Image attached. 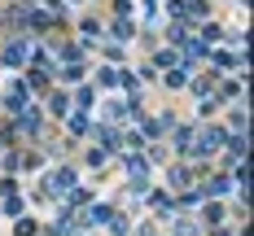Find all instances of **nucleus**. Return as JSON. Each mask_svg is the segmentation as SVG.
Masks as SVG:
<instances>
[{
  "mask_svg": "<svg viewBox=\"0 0 254 236\" xmlns=\"http://www.w3.org/2000/svg\"><path fill=\"white\" fill-rule=\"evenodd\" d=\"M219 144H228V136H224V127H206L202 136H193V153H215Z\"/></svg>",
  "mask_w": 254,
  "mask_h": 236,
  "instance_id": "1",
  "label": "nucleus"
},
{
  "mask_svg": "<svg viewBox=\"0 0 254 236\" xmlns=\"http://www.w3.org/2000/svg\"><path fill=\"white\" fill-rule=\"evenodd\" d=\"M4 61H9V66H22L26 61V40H9V44H4Z\"/></svg>",
  "mask_w": 254,
  "mask_h": 236,
  "instance_id": "2",
  "label": "nucleus"
},
{
  "mask_svg": "<svg viewBox=\"0 0 254 236\" xmlns=\"http://www.w3.org/2000/svg\"><path fill=\"white\" fill-rule=\"evenodd\" d=\"M44 188H53V192H66V188H75V171H57L53 180H44Z\"/></svg>",
  "mask_w": 254,
  "mask_h": 236,
  "instance_id": "3",
  "label": "nucleus"
},
{
  "mask_svg": "<svg viewBox=\"0 0 254 236\" xmlns=\"http://www.w3.org/2000/svg\"><path fill=\"white\" fill-rule=\"evenodd\" d=\"M193 136H197L193 127H180L176 131V149H180V153H193Z\"/></svg>",
  "mask_w": 254,
  "mask_h": 236,
  "instance_id": "4",
  "label": "nucleus"
},
{
  "mask_svg": "<svg viewBox=\"0 0 254 236\" xmlns=\"http://www.w3.org/2000/svg\"><path fill=\"white\" fill-rule=\"evenodd\" d=\"M228 188H232V180H224V175H215V180L206 184L202 192H210V197H224V192H228Z\"/></svg>",
  "mask_w": 254,
  "mask_h": 236,
  "instance_id": "5",
  "label": "nucleus"
},
{
  "mask_svg": "<svg viewBox=\"0 0 254 236\" xmlns=\"http://www.w3.org/2000/svg\"><path fill=\"white\" fill-rule=\"evenodd\" d=\"M189 83V66H176V70H167V88H184Z\"/></svg>",
  "mask_w": 254,
  "mask_h": 236,
  "instance_id": "6",
  "label": "nucleus"
},
{
  "mask_svg": "<svg viewBox=\"0 0 254 236\" xmlns=\"http://www.w3.org/2000/svg\"><path fill=\"white\" fill-rule=\"evenodd\" d=\"M127 171H131V175H136V180H140V175H145V171H149V162H145V157H127Z\"/></svg>",
  "mask_w": 254,
  "mask_h": 236,
  "instance_id": "7",
  "label": "nucleus"
},
{
  "mask_svg": "<svg viewBox=\"0 0 254 236\" xmlns=\"http://www.w3.org/2000/svg\"><path fill=\"white\" fill-rule=\"evenodd\" d=\"M189 180H193V175H189L184 166H176V171H171V184H176V188H189Z\"/></svg>",
  "mask_w": 254,
  "mask_h": 236,
  "instance_id": "8",
  "label": "nucleus"
},
{
  "mask_svg": "<svg viewBox=\"0 0 254 236\" xmlns=\"http://www.w3.org/2000/svg\"><path fill=\"white\" fill-rule=\"evenodd\" d=\"M228 123H232V131L241 136V131H246V109H232V118H228Z\"/></svg>",
  "mask_w": 254,
  "mask_h": 236,
  "instance_id": "9",
  "label": "nucleus"
},
{
  "mask_svg": "<svg viewBox=\"0 0 254 236\" xmlns=\"http://www.w3.org/2000/svg\"><path fill=\"white\" fill-rule=\"evenodd\" d=\"M110 214H114L110 206H97V210H92V223H110Z\"/></svg>",
  "mask_w": 254,
  "mask_h": 236,
  "instance_id": "10",
  "label": "nucleus"
},
{
  "mask_svg": "<svg viewBox=\"0 0 254 236\" xmlns=\"http://www.w3.org/2000/svg\"><path fill=\"white\" fill-rule=\"evenodd\" d=\"M219 219H224V210H219V206H206V223H210V228H215Z\"/></svg>",
  "mask_w": 254,
  "mask_h": 236,
  "instance_id": "11",
  "label": "nucleus"
},
{
  "mask_svg": "<svg viewBox=\"0 0 254 236\" xmlns=\"http://www.w3.org/2000/svg\"><path fill=\"white\" fill-rule=\"evenodd\" d=\"M110 232H114V236H127V219H114V223H110Z\"/></svg>",
  "mask_w": 254,
  "mask_h": 236,
  "instance_id": "12",
  "label": "nucleus"
}]
</instances>
